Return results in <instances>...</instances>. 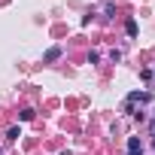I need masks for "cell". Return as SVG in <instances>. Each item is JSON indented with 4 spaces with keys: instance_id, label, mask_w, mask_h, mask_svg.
Returning a JSON list of instances; mask_svg holds the SVG:
<instances>
[{
    "instance_id": "3",
    "label": "cell",
    "mask_w": 155,
    "mask_h": 155,
    "mask_svg": "<svg viewBox=\"0 0 155 155\" xmlns=\"http://www.w3.org/2000/svg\"><path fill=\"white\" fill-rule=\"evenodd\" d=\"M58 58H61V46H52V49L43 55V61H46V64H52V61H58Z\"/></svg>"
},
{
    "instance_id": "1",
    "label": "cell",
    "mask_w": 155,
    "mask_h": 155,
    "mask_svg": "<svg viewBox=\"0 0 155 155\" xmlns=\"http://www.w3.org/2000/svg\"><path fill=\"white\" fill-rule=\"evenodd\" d=\"M137 101H140V104H149L152 94H149V91H131V94H128V104H137Z\"/></svg>"
},
{
    "instance_id": "6",
    "label": "cell",
    "mask_w": 155,
    "mask_h": 155,
    "mask_svg": "<svg viewBox=\"0 0 155 155\" xmlns=\"http://www.w3.org/2000/svg\"><path fill=\"white\" fill-rule=\"evenodd\" d=\"M0 155H3V152H0Z\"/></svg>"
},
{
    "instance_id": "5",
    "label": "cell",
    "mask_w": 155,
    "mask_h": 155,
    "mask_svg": "<svg viewBox=\"0 0 155 155\" xmlns=\"http://www.w3.org/2000/svg\"><path fill=\"white\" fill-rule=\"evenodd\" d=\"M152 134H155V122H152Z\"/></svg>"
},
{
    "instance_id": "2",
    "label": "cell",
    "mask_w": 155,
    "mask_h": 155,
    "mask_svg": "<svg viewBox=\"0 0 155 155\" xmlns=\"http://www.w3.org/2000/svg\"><path fill=\"white\" fill-rule=\"evenodd\" d=\"M128 155H143V143H140V137H128Z\"/></svg>"
},
{
    "instance_id": "4",
    "label": "cell",
    "mask_w": 155,
    "mask_h": 155,
    "mask_svg": "<svg viewBox=\"0 0 155 155\" xmlns=\"http://www.w3.org/2000/svg\"><path fill=\"white\" fill-rule=\"evenodd\" d=\"M125 28H128V37H137V21H134V18H131Z\"/></svg>"
}]
</instances>
